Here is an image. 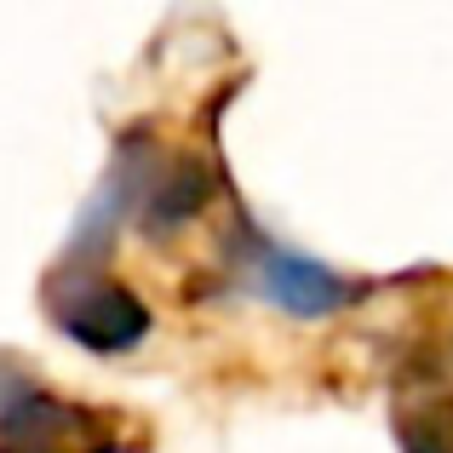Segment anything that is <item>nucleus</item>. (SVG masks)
I'll return each mask as SVG.
<instances>
[{"mask_svg": "<svg viewBox=\"0 0 453 453\" xmlns=\"http://www.w3.org/2000/svg\"><path fill=\"white\" fill-rule=\"evenodd\" d=\"M12 379V396L0 402V453H104L98 419L87 408H64L46 390Z\"/></svg>", "mask_w": 453, "mask_h": 453, "instance_id": "obj_1", "label": "nucleus"}, {"mask_svg": "<svg viewBox=\"0 0 453 453\" xmlns=\"http://www.w3.org/2000/svg\"><path fill=\"white\" fill-rule=\"evenodd\" d=\"M247 281H253L270 304H281L288 316H333V310L350 304V281L344 276L310 265L299 253H281V247H270V242H258L253 265H247Z\"/></svg>", "mask_w": 453, "mask_h": 453, "instance_id": "obj_2", "label": "nucleus"}, {"mask_svg": "<svg viewBox=\"0 0 453 453\" xmlns=\"http://www.w3.org/2000/svg\"><path fill=\"white\" fill-rule=\"evenodd\" d=\"M58 321L69 339L92 344V350H127L150 333V310L115 281H81V288L58 293Z\"/></svg>", "mask_w": 453, "mask_h": 453, "instance_id": "obj_3", "label": "nucleus"}]
</instances>
